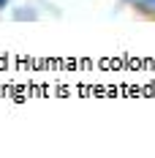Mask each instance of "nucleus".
I'll use <instances>...</instances> for the list:
<instances>
[{"label":"nucleus","mask_w":155,"mask_h":158,"mask_svg":"<svg viewBox=\"0 0 155 158\" xmlns=\"http://www.w3.org/2000/svg\"><path fill=\"white\" fill-rule=\"evenodd\" d=\"M136 11L141 16H147V19H155V0H141L139 6H136Z\"/></svg>","instance_id":"obj_1"},{"label":"nucleus","mask_w":155,"mask_h":158,"mask_svg":"<svg viewBox=\"0 0 155 158\" xmlns=\"http://www.w3.org/2000/svg\"><path fill=\"white\" fill-rule=\"evenodd\" d=\"M6 6H8V0H0V11H3V8H6Z\"/></svg>","instance_id":"obj_2"}]
</instances>
